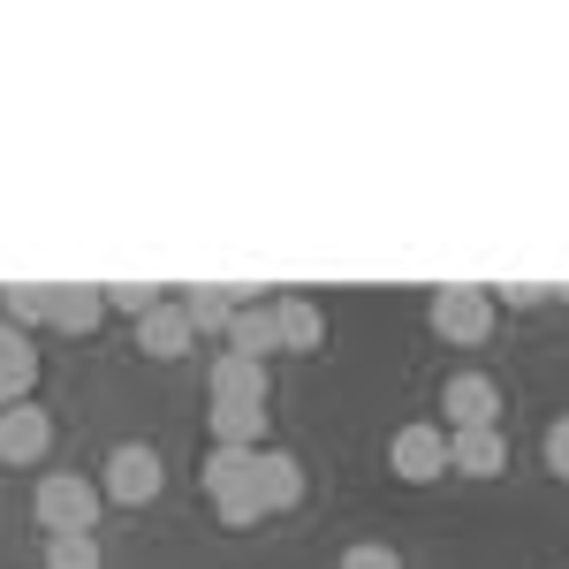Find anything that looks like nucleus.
I'll list each match as a JSON object with an SVG mask.
<instances>
[{"mask_svg":"<svg viewBox=\"0 0 569 569\" xmlns=\"http://www.w3.org/2000/svg\"><path fill=\"white\" fill-rule=\"evenodd\" d=\"M46 569H99V531H53L46 539Z\"/></svg>","mask_w":569,"mask_h":569,"instance_id":"19","label":"nucleus"},{"mask_svg":"<svg viewBox=\"0 0 569 569\" xmlns=\"http://www.w3.org/2000/svg\"><path fill=\"white\" fill-rule=\"evenodd\" d=\"M152 305H168L152 281H107V311H130V319H144Z\"/></svg>","mask_w":569,"mask_h":569,"instance_id":"20","label":"nucleus"},{"mask_svg":"<svg viewBox=\"0 0 569 569\" xmlns=\"http://www.w3.org/2000/svg\"><path fill=\"white\" fill-rule=\"evenodd\" d=\"M190 342H198V327H190L182 297H168V305H152L144 319H137V350H144V357H160V365L190 357Z\"/></svg>","mask_w":569,"mask_h":569,"instance_id":"8","label":"nucleus"},{"mask_svg":"<svg viewBox=\"0 0 569 569\" xmlns=\"http://www.w3.org/2000/svg\"><path fill=\"white\" fill-rule=\"evenodd\" d=\"M31 388H39V350H31L23 327L0 319V410L8 402H31Z\"/></svg>","mask_w":569,"mask_h":569,"instance_id":"9","label":"nucleus"},{"mask_svg":"<svg viewBox=\"0 0 569 569\" xmlns=\"http://www.w3.org/2000/svg\"><path fill=\"white\" fill-rule=\"evenodd\" d=\"M555 297H562V305H569V281H562V289H555Z\"/></svg>","mask_w":569,"mask_h":569,"instance_id":"24","label":"nucleus"},{"mask_svg":"<svg viewBox=\"0 0 569 569\" xmlns=\"http://www.w3.org/2000/svg\"><path fill=\"white\" fill-rule=\"evenodd\" d=\"M440 410H448V433H486V426L501 418L493 372H448V380H440Z\"/></svg>","mask_w":569,"mask_h":569,"instance_id":"6","label":"nucleus"},{"mask_svg":"<svg viewBox=\"0 0 569 569\" xmlns=\"http://www.w3.org/2000/svg\"><path fill=\"white\" fill-rule=\"evenodd\" d=\"M99 319H107V289H91V281H53V319H46V327L91 335Z\"/></svg>","mask_w":569,"mask_h":569,"instance_id":"12","label":"nucleus"},{"mask_svg":"<svg viewBox=\"0 0 569 569\" xmlns=\"http://www.w3.org/2000/svg\"><path fill=\"white\" fill-rule=\"evenodd\" d=\"M273 319H281V350H319L327 342V319L311 297H273Z\"/></svg>","mask_w":569,"mask_h":569,"instance_id":"17","label":"nucleus"},{"mask_svg":"<svg viewBox=\"0 0 569 569\" xmlns=\"http://www.w3.org/2000/svg\"><path fill=\"white\" fill-rule=\"evenodd\" d=\"M259 493H266V517L297 509V501H305V463H297L289 448H259Z\"/></svg>","mask_w":569,"mask_h":569,"instance_id":"11","label":"nucleus"},{"mask_svg":"<svg viewBox=\"0 0 569 569\" xmlns=\"http://www.w3.org/2000/svg\"><path fill=\"white\" fill-rule=\"evenodd\" d=\"M228 350H236V357H259V365L281 350V319H273V305H243V311H236Z\"/></svg>","mask_w":569,"mask_h":569,"instance_id":"16","label":"nucleus"},{"mask_svg":"<svg viewBox=\"0 0 569 569\" xmlns=\"http://www.w3.org/2000/svg\"><path fill=\"white\" fill-rule=\"evenodd\" d=\"M547 297H555L547 281H501V289H493V311H501V305H509V311H539Z\"/></svg>","mask_w":569,"mask_h":569,"instance_id":"21","label":"nucleus"},{"mask_svg":"<svg viewBox=\"0 0 569 569\" xmlns=\"http://www.w3.org/2000/svg\"><path fill=\"white\" fill-rule=\"evenodd\" d=\"M448 471H463V479H501V471H509L501 426H486V433H448Z\"/></svg>","mask_w":569,"mask_h":569,"instance_id":"10","label":"nucleus"},{"mask_svg":"<svg viewBox=\"0 0 569 569\" xmlns=\"http://www.w3.org/2000/svg\"><path fill=\"white\" fill-rule=\"evenodd\" d=\"M213 448H266V402H213Z\"/></svg>","mask_w":569,"mask_h":569,"instance_id":"14","label":"nucleus"},{"mask_svg":"<svg viewBox=\"0 0 569 569\" xmlns=\"http://www.w3.org/2000/svg\"><path fill=\"white\" fill-rule=\"evenodd\" d=\"M342 569H402V555H395V547H380V539H357L350 555H342Z\"/></svg>","mask_w":569,"mask_h":569,"instance_id":"22","label":"nucleus"},{"mask_svg":"<svg viewBox=\"0 0 569 569\" xmlns=\"http://www.w3.org/2000/svg\"><path fill=\"white\" fill-rule=\"evenodd\" d=\"M440 342H486L493 335V289H433V305H426Z\"/></svg>","mask_w":569,"mask_h":569,"instance_id":"4","label":"nucleus"},{"mask_svg":"<svg viewBox=\"0 0 569 569\" xmlns=\"http://www.w3.org/2000/svg\"><path fill=\"white\" fill-rule=\"evenodd\" d=\"M46 448H53V418H46L39 402H8L0 410V463H46Z\"/></svg>","mask_w":569,"mask_h":569,"instance_id":"7","label":"nucleus"},{"mask_svg":"<svg viewBox=\"0 0 569 569\" xmlns=\"http://www.w3.org/2000/svg\"><path fill=\"white\" fill-rule=\"evenodd\" d=\"M547 471L569 486V418H555V426H547Z\"/></svg>","mask_w":569,"mask_h":569,"instance_id":"23","label":"nucleus"},{"mask_svg":"<svg viewBox=\"0 0 569 569\" xmlns=\"http://www.w3.org/2000/svg\"><path fill=\"white\" fill-rule=\"evenodd\" d=\"M213 402H266V365L259 357L220 350L213 357Z\"/></svg>","mask_w":569,"mask_h":569,"instance_id":"15","label":"nucleus"},{"mask_svg":"<svg viewBox=\"0 0 569 569\" xmlns=\"http://www.w3.org/2000/svg\"><path fill=\"white\" fill-rule=\"evenodd\" d=\"M198 486L213 493L220 525H259L266 517V493H259V448H213L206 456V471H198Z\"/></svg>","mask_w":569,"mask_h":569,"instance_id":"1","label":"nucleus"},{"mask_svg":"<svg viewBox=\"0 0 569 569\" xmlns=\"http://www.w3.org/2000/svg\"><path fill=\"white\" fill-rule=\"evenodd\" d=\"M39 525L46 539L53 531H99V509H107V493H99V479H84V471H53V479H39Z\"/></svg>","mask_w":569,"mask_h":569,"instance_id":"2","label":"nucleus"},{"mask_svg":"<svg viewBox=\"0 0 569 569\" xmlns=\"http://www.w3.org/2000/svg\"><path fill=\"white\" fill-rule=\"evenodd\" d=\"M160 479H168L160 448H144V440H122V448L107 456V479H99V493H107V501H122V509H144V501L160 493Z\"/></svg>","mask_w":569,"mask_h":569,"instance_id":"3","label":"nucleus"},{"mask_svg":"<svg viewBox=\"0 0 569 569\" xmlns=\"http://www.w3.org/2000/svg\"><path fill=\"white\" fill-rule=\"evenodd\" d=\"M388 471L402 486H433L448 479V426H402L388 440Z\"/></svg>","mask_w":569,"mask_h":569,"instance_id":"5","label":"nucleus"},{"mask_svg":"<svg viewBox=\"0 0 569 569\" xmlns=\"http://www.w3.org/2000/svg\"><path fill=\"white\" fill-rule=\"evenodd\" d=\"M182 311H190L198 335H220V342H228V327H236V281H198V289H182Z\"/></svg>","mask_w":569,"mask_h":569,"instance_id":"13","label":"nucleus"},{"mask_svg":"<svg viewBox=\"0 0 569 569\" xmlns=\"http://www.w3.org/2000/svg\"><path fill=\"white\" fill-rule=\"evenodd\" d=\"M0 319H8V327H23V335H31V327H46V319H53V281H16V289H0Z\"/></svg>","mask_w":569,"mask_h":569,"instance_id":"18","label":"nucleus"}]
</instances>
